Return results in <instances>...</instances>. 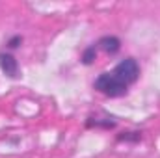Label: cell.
Returning a JSON list of instances; mask_svg holds the SVG:
<instances>
[{
  "instance_id": "obj_6",
  "label": "cell",
  "mask_w": 160,
  "mask_h": 158,
  "mask_svg": "<svg viewBox=\"0 0 160 158\" xmlns=\"http://www.w3.org/2000/svg\"><path fill=\"white\" fill-rule=\"evenodd\" d=\"M95 58H97V45H89V47L84 50V54H82V62H84L86 65H89V63H93Z\"/></svg>"
},
{
  "instance_id": "obj_1",
  "label": "cell",
  "mask_w": 160,
  "mask_h": 158,
  "mask_svg": "<svg viewBox=\"0 0 160 158\" xmlns=\"http://www.w3.org/2000/svg\"><path fill=\"white\" fill-rule=\"evenodd\" d=\"M93 87L99 93L106 95V97H123L127 93V89H128V86H125L119 78H116L114 73H102V75H99L97 80H95V84H93Z\"/></svg>"
},
{
  "instance_id": "obj_5",
  "label": "cell",
  "mask_w": 160,
  "mask_h": 158,
  "mask_svg": "<svg viewBox=\"0 0 160 158\" xmlns=\"http://www.w3.org/2000/svg\"><path fill=\"white\" fill-rule=\"evenodd\" d=\"M116 125V121L112 117H89L88 121V126H102V128H112Z\"/></svg>"
},
{
  "instance_id": "obj_2",
  "label": "cell",
  "mask_w": 160,
  "mask_h": 158,
  "mask_svg": "<svg viewBox=\"0 0 160 158\" xmlns=\"http://www.w3.org/2000/svg\"><path fill=\"white\" fill-rule=\"evenodd\" d=\"M112 73L125 86H130V84H134L138 80V77H140V65H138V62L134 58H125V60H121L119 63L114 67Z\"/></svg>"
},
{
  "instance_id": "obj_3",
  "label": "cell",
  "mask_w": 160,
  "mask_h": 158,
  "mask_svg": "<svg viewBox=\"0 0 160 158\" xmlns=\"http://www.w3.org/2000/svg\"><path fill=\"white\" fill-rule=\"evenodd\" d=\"M0 69H2V73H4L6 77H9V78H17V77H19V63H17V60H15L11 54H8V52H0Z\"/></svg>"
},
{
  "instance_id": "obj_4",
  "label": "cell",
  "mask_w": 160,
  "mask_h": 158,
  "mask_svg": "<svg viewBox=\"0 0 160 158\" xmlns=\"http://www.w3.org/2000/svg\"><path fill=\"white\" fill-rule=\"evenodd\" d=\"M97 47L102 48V50L108 52V54H116V52H119V48H121V41L118 39L116 36H104V37L99 39Z\"/></svg>"
},
{
  "instance_id": "obj_8",
  "label": "cell",
  "mask_w": 160,
  "mask_h": 158,
  "mask_svg": "<svg viewBox=\"0 0 160 158\" xmlns=\"http://www.w3.org/2000/svg\"><path fill=\"white\" fill-rule=\"evenodd\" d=\"M21 43H22V37L21 36H13L11 39L8 41V47L9 48H17V47H21Z\"/></svg>"
},
{
  "instance_id": "obj_7",
  "label": "cell",
  "mask_w": 160,
  "mask_h": 158,
  "mask_svg": "<svg viewBox=\"0 0 160 158\" xmlns=\"http://www.w3.org/2000/svg\"><path fill=\"white\" fill-rule=\"evenodd\" d=\"M119 141H140L142 140V134L140 132H123L118 136Z\"/></svg>"
}]
</instances>
